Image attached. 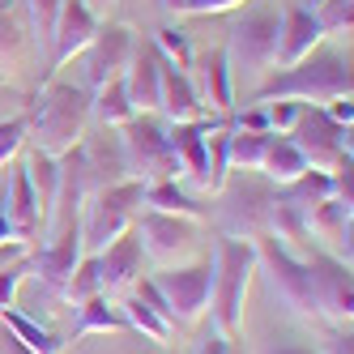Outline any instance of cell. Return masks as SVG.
<instances>
[{
	"label": "cell",
	"mask_w": 354,
	"mask_h": 354,
	"mask_svg": "<svg viewBox=\"0 0 354 354\" xmlns=\"http://www.w3.org/2000/svg\"><path fill=\"white\" fill-rule=\"evenodd\" d=\"M354 94V73H350V56L333 52V47H316L312 56H303L299 64L273 73L269 82H261L252 90V103H333V98H350Z\"/></svg>",
	"instance_id": "obj_1"
},
{
	"label": "cell",
	"mask_w": 354,
	"mask_h": 354,
	"mask_svg": "<svg viewBox=\"0 0 354 354\" xmlns=\"http://www.w3.org/2000/svg\"><path fill=\"white\" fill-rule=\"evenodd\" d=\"M86 124H90V90L86 86L60 82V77H47L39 86L35 107L26 115V133L39 154H47V158L68 154L86 137Z\"/></svg>",
	"instance_id": "obj_2"
},
{
	"label": "cell",
	"mask_w": 354,
	"mask_h": 354,
	"mask_svg": "<svg viewBox=\"0 0 354 354\" xmlns=\"http://www.w3.org/2000/svg\"><path fill=\"white\" fill-rule=\"evenodd\" d=\"M214 290H209V320L222 337H235L243 324V299L257 273V243L252 239H231L214 235Z\"/></svg>",
	"instance_id": "obj_3"
},
{
	"label": "cell",
	"mask_w": 354,
	"mask_h": 354,
	"mask_svg": "<svg viewBox=\"0 0 354 354\" xmlns=\"http://www.w3.org/2000/svg\"><path fill=\"white\" fill-rule=\"evenodd\" d=\"M124 171L137 184H158V180H180V158L167 141V120L162 115H133L129 124L115 129Z\"/></svg>",
	"instance_id": "obj_4"
},
{
	"label": "cell",
	"mask_w": 354,
	"mask_h": 354,
	"mask_svg": "<svg viewBox=\"0 0 354 354\" xmlns=\"http://www.w3.org/2000/svg\"><path fill=\"white\" fill-rule=\"evenodd\" d=\"M141 192L145 184L137 180H124V184H111V188H98V192H86L82 201V252H103L111 239H120L124 231H133V218L141 214Z\"/></svg>",
	"instance_id": "obj_5"
},
{
	"label": "cell",
	"mask_w": 354,
	"mask_h": 354,
	"mask_svg": "<svg viewBox=\"0 0 354 354\" xmlns=\"http://www.w3.org/2000/svg\"><path fill=\"white\" fill-rule=\"evenodd\" d=\"M277 26H282V17H277V9H269V5L248 9L243 17H235L231 35H226L231 73H243L248 82H261L277 64Z\"/></svg>",
	"instance_id": "obj_6"
},
{
	"label": "cell",
	"mask_w": 354,
	"mask_h": 354,
	"mask_svg": "<svg viewBox=\"0 0 354 354\" xmlns=\"http://www.w3.org/2000/svg\"><path fill=\"white\" fill-rule=\"evenodd\" d=\"M222 205H218V235L231 239H261L269 235V214H273V184L257 180L252 171H243V180L222 184Z\"/></svg>",
	"instance_id": "obj_7"
},
{
	"label": "cell",
	"mask_w": 354,
	"mask_h": 354,
	"mask_svg": "<svg viewBox=\"0 0 354 354\" xmlns=\"http://www.w3.org/2000/svg\"><path fill=\"white\" fill-rule=\"evenodd\" d=\"M133 235L141 243V257H149L158 269H175V265H192L201 239H196V222L180 218V214H158L145 209L133 218Z\"/></svg>",
	"instance_id": "obj_8"
},
{
	"label": "cell",
	"mask_w": 354,
	"mask_h": 354,
	"mask_svg": "<svg viewBox=\"0 0 354 354\" xmlns=\"http://www.w3.org/2000/svg\"><path fill=\"white\" fill-rule=\"evenodd\" d=\"M308 265V286H312V312L328 328H350L354 320V277L350 265L328 257L324 248H312V257H303Z\"/></svg>",
	"instance_id": "obj_9"
},
{
	"label": "cell",
	"mask_w": 354,
	"mask_h": 354,
	"mask_svg": "<svg viewBox=\"0 0 354 354\" xmlns=\"http://www.w3.org/2000/svg\"><path fill=\"white\" fill-rule=\"evenodd\" d=\"M149 282L158 286V295L171 308V324L175 328H192L205 320L209 312V290H214V261H192V265H175V269H158Z\"/></svg>",
	"instance_id": "obj_10"
},
{
	"label": "cell",
	"mask_w": 354,
	"mask_h": 354,
	"mask_svg": "<svg viewBox=\"0 0 354 354\" xmlns=\"http://www.w3.org/2000/svg\"><path fill=\"white\" fill-rule=\"evenodd\" d=\"M286 137L295 141L308 171H337L342 162H350V129L333 124L316 103H299V120Z\"/></svg>",
	"instance_id": "obj_11"
},
{
	"label": "cell",
	"mask_w": 354,
	"mask_h": 354,
	"mask_svg": "<svg viewBox=\"0 0 354 354\" xmlns=\"http://www.w3.org/2000/svg\"><path fill=\"white\" fill-rule=\"evenodd\" d=\"M252 243H257V265H265L273 295L282 299L295 316H316V312H312L308 265H303L299 252H295V248H286L282 239H273V235H261V239H252Z\"/></svg>",
	"instance_id": "obj_12"
},
{
	"label": "cell",
	"mask_w": 354,
	"mask_h": 354,
	"mask_svg": "<svg viewBox=\"0 0 354 354\" xmlns=\"http://www.w3.org/2000/svg\"><path fill=\"white\" fill-rule=\"evenodd\" d=\"M137 52V35L124 26V21H103V26L94 30L90 47H86V90H98L115 77H124V68H129Z\"/></svg>",
	"instance_id": "obj_13"
},
{
	"label": "cell",
	"mask_w": 354,
	"mask_h": 354,
	"mask_svg": "<svg viewBox=\"0 0 354 354\" xmlns=\"http://www.w3.org/2000/svg\"><path fill=\"white\" fill-rule=\"evenodd\" d=\"M98 26H103V21H98L82 0H64L60 17H56V35H52V56H47V64H43V82L56 77V68H64L73 56H82Z\"/></svg>",
	"instance_id": "obj_14"
},
{
	"label": "cell",
	"mask_w": 354,
	"mask_h": 354,
	"mask_svg": "<svg viewBox=\"0 0 354 354\" xmlns=\"http://www.w3.org/2000/svg\"><path fill=\"white\" fill-rule=\"evenodd\" d=\"M26 261H30V277H35V282H39L47 295L60 299V290H64V282H68L73 265L82 261V231L52 235L43 248H35Z\"/></svg>",
	"instance_id": "obj_15"
},
{
	"label": "cell",
	"mask_w": 354,
	"mask_h": 354,
	"mask_svg": "<svg viewBox=\"0 0 354 354\" xmlns=\"http://www.w3.org/2000/svg\"><path fill=\"white\" fill-rule=\"evenodd\" d=\"M226 115H205V120H184V124H167V141L180 158V171L196 188H205L209 180V149H205V137L209 129H218Z\"/></svg>",
	"instance_id": "obj_16"
},
{
	"label": "cell",
	"mask_w": 354,
	"mask_h": 354,
	"mask_svg": "<svg viewBox=\"0 0 354 354\" xmlns=\"http://www.w3.org/2000/svg\"><path fill=\"white\" fill-rule=\"evenodd\" d=\"M192 68H196L192 86H196V98L205 103V111L209 115H231V107H235V73H231V60H226V47H214V52L196 56Z\"/></svg>",
	"instance_id": "obj_17"
},
{
	"label": "cell",
	"mask_w": 354,
	"mask_h": 354,
	"mask_svg": "<svg viewBox=\"0 0 354 354\" xmlns=\"http://www.w3.org/2000/svg\"><path fill=\"white\" fill-rule=\"evenodd\" d=\"M98 257V282H103V299H115V295H129L133 282L141 277V243L133 231H124L120 239H111Z\"/></svg>",
	"instance_id": "obj_18"
},
{
	"label": "cell",
	"mask_w": 354,
	"mask_h": 354,
	"mask_svg": "<svg viewBox=\"0 0 354 354\" xmlns=\"http://www.w3.org/2000/svg\"><path fill=\"white\" fill-rule=\"evenodd\" d=\"M124 86H129L133 111L137 115H158V94H162V56L154 43H137V52L124 68Z\"/></svg>",
	"instance_id": "obj_19"
},
{
	"label": "cell",
	"mask_w": 354,
	"mask_h": 354,
	"mask_svg": "<svg viewBox=\"0 0 354 354\" xmlns=\"http://www.w3.org/2000/svg\"><path fill=\"white\" fill-rule=\"evenodd\" d=\"M277 17H282V26H277V68L299 64L303 56H312L324 43V35H320V26H316V17H312L308 5H290Z\"/></svg>",
	"instance_id": "obj_20"
},
{
	"label": "cell",
	"mask_w": 354,
	"mask_h": 354,
	"mask_svg": "<svg viewBox=\"0 0 354 354\" xmlns=\"http://www.w3.org/2000/svg\"><path fill=\"white\" fill-rule=\"evenodd\" d=\"M158 115L167 124H184V120H205V103L196 98V86H192V73L175 68L162 60V94H158Z\"/></svg>",
	"instance_id": "obj_21"
},
{
	"label": "cell",
	"mask_w": 354,
	"mask_h": 354,
	"mask_svg": "<svg viewBox=\"0 0 354 354\" xmlns=\"http://www.w3.org/2000/svg\"><path fill=\"white\" fill-rule=\"evenodd\" d=\"M5 218L13 222V235L17 239H35L43 231V209H39V196H35V184H30V171L26 162L13 167V180H9V192H5Z\"/></svg>",
	"instance_id": "obj_22"
},
{
	"label": "cell",
	"mask_w": 354,
	"mask_h": 354,
	"mask_svg": "<svg viewBox=\"0 0 354 354\" xmlns=\"http://www.w3.org/2000/svg\"><path fill=\"white\" fill-rule=\"evenodd\" d=\"M30 56V26H26V9L21 0H0V77L26 64Z\"/></svg>",
	"instance_id": "obj_23"
},
{
	"label": "cell",
	"mask_w": 354,
	"mask_h": 354,
	"mask_svg": "<svg viewBox=\"0 0 354 354\" xmlns=\"http://www.w3.org/2000/svg\"><path fill=\"white\" fill-rule=\"evenodd\" d=\"M90 333H133L124 312L115 308L111 299L94 295L86 303H77V324H73V342H86Z\"/></svg>",
	"instance_id": "obj_24"
},
{
	"label": "cell",
	"mask_w": 354,
	"mask_h": 354,
	"mask_svg": "<svg viewBox=\"0 0 354 354\" xmlns=\"http://www.w3.org/2000/svg\"><path fill=\"white\" fill-rule=\"evenodd\" d=\"M0 324H9L13 342L26 350V354H64V346H68V342H60L56 333H47L35 316H21L17 308H0Z\"/></svg>",
	"instance_id": "obj_25"
},
{
	"label": "cell",
	"mask_w": 354,
	"mask_h": 354,
	"mask_svg": "<svg viewBox=\"0 0 354 354\" xmlns=\"http://www.w3.org/2000/svg\"><path fill=\"white\" fill-rule=\"evenodd\" d=\"M324 196H333V180H328V171H303L295 175L290 184H277L273 188V201H282V205L308 214L312 205H320Z\"/></svg>",
	"instance_id": "obj_26"
},
{
	"label": "cell",
	"mask_w": 354,
	"mask_h": 354,
	"mask_svg": "<svg viewBox=\"0 0 354 354\" xmlns=\"http://www.w3.org/2000/svg\"><path fill=\"white\" fill-rule=\"evenodd\" d=\"M137 111H133V98H129V86H124V77L98 86L90 94V120L103 124V129H120V124H129Z\"/></svg>",
	"instance_id": "obj_27"
},
{
	"label": "cell",
	"mask_w": 354,
	"mask_h": 354,
	"mask_svg": "<svg viewBox=\"0 0 354 354\" xmlns=\"http://www.w3.org/2000/svg\"><path fill=\"white\" fill-rule=\"evenodd\" d=\"M308 171V162H303V154L295 149V141L286 133H269V145H265V162H261V175L277 188V184H290L295 175Z\"/></svg>",
	"instance_id": "obj_28"
},
{
	"label": "cell",
	"mask_w": 354,
	"mask_h": 354,
	"mask_svg": "<svg viewBox=\"0 0 354 354\" xmlns=\"http://www.w3.org/2000/svg\"><path fill=\"white\" fill-rule=\"evenodd\" d=\"M141 205H145V209H158V214H180V218H192V222L205 218V205H196V201L180 188V180H158V184H145Z\"/></svg>",
	"instance_id": "obj_29"
},
{
	"label": "cell",
	"mask_w": 354,
	"mask_h": 354,
	"mask_svg": "<svg viewBox=\"0 0 354 354\" xmlns=\"http://www.w3.org/2000/svg\"><path fill=\"white\" fill-rule=\"evenodd\" d=\"M60 5H64V0H21V9H26V26H30V47L39 52L43 64H47V56H52V35H56Z\"/></svg>",
	"instance_id": "obj_30"
},
{
	"label": "cell",
	"mask_w": 354,
	"mask_h": 354,
	"mask_svg": "<svg viewBox=\"0 0 354 354\" xmlns=\"http://www.w3.org/2000/svg\"><path fill=\"white\" fill-rule=\"evenodd\" d=\"M120 312H124V320H129V328H133V333H141V337H149V342H158V346H171V333H175V328H171V324H167V320H162L154 308H149L145 299H137L133 290L124 295Z\"/></svg>",
	"instance_id": "obj_31"
},
{
	"label": "cell",
	"mask_w": 354,
	"mask_h": 354,
	"mask_svg": "<svg viewBox=\"0 0 354 354\" xmlns=\"http://www.w3.org/2000/svg\"><path fill=\"white\" fill-rule=\"evenodd\" d=\"M226 141H231V120H222L218 129H209L205 137V149H209V180H205V192H222V184L231 180V149H226Z\"/></svg>",
	"instance_id": "obj_32"
},
{
	"label": "cell",
	"mask_w": 354,
	"mask_h": 354,
	"mask_svg": "<svg viewBox=\"0 0 354 354\" xmlns=\"http://www.w3.org/2000/svg\"><path fill=\"white\" fill-rule=\"evenodd\" d=\"M26 171H30V184H35L39 209H43V222H47V209H52L56 188H60V158H47V154H39V149H30Z\"/></svg>",
	"instance_id": "obj_33"
},
{
	"label": "cell",
	"mask_w": 354,
	"mask_h": 354,
	"mask_svg": "<svg viewBox=\"0 0 354 354\" xmlns=\"http://www.w3.org/2000/svg\"><path fill=\"white\" fill-rule=\"evenodd\" d=\"M94 295H103V282H98V257H94V252H82V261L73 265V273H68L60 299L77 308V303H86V299H94Z\"/></svg>",
	"instance_id": "obj_34"
},
{
	"label": "cell",
	"mask_w": 354,
	"mask_h": 354,
	"mask_svg": "<svg viewBox=\"0 0 354 354\" xmlns=\"http://www.w3.org/2000/svg\"><path fill=\"white\" fill-rule=\"evenodd\" d=\"M265 145H269V133H248V129H231V171H261L265 162Z\"/></svg>",
	"instance_id": "obj_35"
},
{
	"label": "cell",
	"mask_w": 354,
	"mask_h": 354,
	"mask_svg": "<svg viewBox=\"0 0 354 354\" xmlns=\"http://www.w3.org/2000/svg\"><path fill=\"white\" fill-rule=\"evenodd\" d=\"M312 17H316V26L320 35H350V21H354V0H312Z\"/></svg>",
	"instance_id": "obj_36"
},
{
	"label": "cell",
	"mask_w": 354,
	"mask_h": 354,
	"mask_svg": "<svg viewBox=\"0 0 354 354\" xmlns=\"http://www.w3.org/2000/svg\"><path fill=\"white\" fill-rule=\"evenodd\" d=\"M154 47H158V56L167 60V64H175V68H192V60H196V52L188 47V35L180 30V26H162L158 35H154Z\"/></svg>",
	"instance_id": "obj_37"
},
{
	"label": "cell",
	"mask_w": 354,
	"mask_h": 354,
	"mask_svg": "<svg viewBox=\"0 0 354 354\" xmlns=\"http://www.w3.org/2000/svg\"><path fill=\"white\" fill-rule=\"evenodd\" d=\"M26 257H30V252H26ZM26 257L0 269V308H13V299H17V286H21V282L30 277V261H26Z\"/></svg>",
	"instance_id": "obj_38"
},
{
	"label": "cell",
	"mask_w": 354,
	"mask_h": 354,
	"mask_svg": "<svg viewBox=\"0 0 354 354\" xmlns=\"http://www.w3.org/2000/svg\"><path fill=\"white\" fill-rule=\"evenodd\" d=\"M21 145H26V115H13V120L0 124V167H5Z\"/></svg>",
	"instance_id": "obj_39"
},
{
	"label": "cell",
	"mask_w": 354,
	"mask_h": 354,
	"mask_svg": "<svg viewBox=\"0 0 354 354\" xmlns=\"http://www.w3.org/2000/svg\"><path fill=\"white\" fill-rule=\"evenodd\" d=\"M265 111H269V133H290L295 120H299V103H290V98L265 103Z\"/></svg>",
	"instance_id": "obj_40"
},
{
	"label": "cell",
	"mask_w": 354,
	"mask_h": 354,
	"mask_svg": "<svg viewBox=\"0 0 354 354\" xmlns=\"http://www.w3.org/2000/svg\"><path fill=\"white\" fill-rule=\"evenodd\" d=\"M231 129H248V133H269V111H265V103H252L248 111H239V115L231 120Z\"/></svg>",
	"instance_id": "obj_41"
},
{
	"label": "cell",
	"mask_w": 354,
	"mask_h": 354,
	"mask_svg": "<svg viewBox=\"0 0 354 354\" xmlns=\"http://www.w3.org/2000/svg\"><path fill=\"white\" fill-rule=\"evenodd\" d=\"M192 354H239V346H235V337H222L218 328H209V333L192 346Z\"/></svg>",
	"instance_id": "obj_42"
},
{
	"label": "cell",
	"mask_w": 354,
	"mask_h": 354,
	"mask_svg": "<svg viewBox=\"0 0 354 354\" xmlns=\"http://www.w3.org/2000/svg\"><path fill=\"white\" fill-rule=\"evenodd\" d=\"M239 5H248V0H184V13L205 17V13H231Z\"/></svg>",
	"instance_id": "obj_43"
},
{
	"label": "cell",
	"mask_w": 354,
	"mask_h": 354,
	"mask_svg": "<svg viewBox=\"0 0 354 354\" xmlns=\"http://www.w3.org/2000/svg\"><path fill=\"white\" fill-rule=\"evenodd\" d=\"M316 354H354V337H350V328H333V333L324 337V346Z\"/></svg>",
	"instance_id": "obj_44"
},
{
	"label": "cell",
	"mask_w": 354,
	"mask_h": 354,
	"mask_svg": "<svg viewBox=\"0 0 354 354\" xmlns=\"http://www.w3.org/2000/svg\"><path fill=\"white\" fill-rule=\"evenodd\" d=\"M324 115L333 124H342V129H350V124H354V103H350V98H333V103H324Z\"/></svg>",
	"instance_id": "obj_45"
},
{
	"label": "cell",
	"mask_w": 354,
	"mask_h": 354,
	"mask_svg": "<svg viewBox=\"0 0 354 354\" xmlns=\"http://www.w3.org/2000/svg\"><path fill=\"white\" fill-rule=\"evenodd\" d=\"M261 354H316L312 346H303V342H269Z\"/></svg>",
	"instance_id": "obj_46"
},
{
	"label": "cell",
	"mask_w": 354,
	"mask_h": 354,
	"mask_svg": "<svg viewBox=\"0 0 354 354\" xmlns=\"http://www.w3.org/2000/svg\"><path fill=\"white\" fill-rule=\"evenodd\" d=\"M82 5H86V9H90L98 21H107V13L115 9V0H82Z\"/></svg>",
	"instance_id": "obj_47"
},
{
	"label": "cell",
	"mask_w": 354,
	"mask_h": 354,
	"mask_svg": "<svg viewBox=\"0 0 354 354\" xmlns=\"http://www.w3.org/2000/svg\"><path fill=\"white\" fill-rule=\"evenodd\" d=\"M5 239H17V235H13V222L5 218V209H0V243H5Z\"/></svg>",
	"instance_id": "obj_48"
},
{
	"label": "cell",
	"mask_w": 354,
	"mask_h": 354,
	"mask_svg": "<svg viewBox=\"0 0 354 354\" xmlns=\"http://www.w3.org/2000/svg\"><path fill=\"white\" fill-rule=\"evenodd\" d=\"M162 9L167 13H184V0H162Z\"/></svg>",
	"instance_id": "obj_49"
}]
</instances>
